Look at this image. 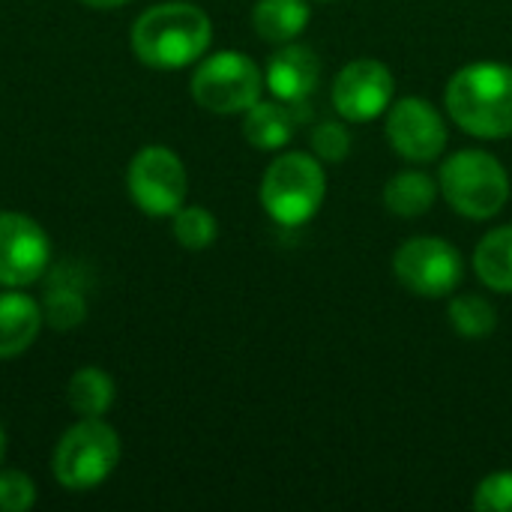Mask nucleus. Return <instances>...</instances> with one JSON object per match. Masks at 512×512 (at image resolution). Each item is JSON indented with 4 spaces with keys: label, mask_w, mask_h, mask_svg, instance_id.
I'll return each instance as SVG.
<instances>
[{
    "label": "nucleus",
    "mask_w": 512,
    "mask_h": 512,
    "mask_svg": "<svg viewBox=\"0 0 512 512\" xmlns=\"http://www.w3.org/2000/svg\"><path fill=\"white\" fill-rule=\"evenodd\" d=\"M213 39V24L195 3L150 6L132 24V51L153 69H183L195 63Z\"/></svg>",
    "instance_id": "obj_1"
},
{
    "label": "nucleus",
    "mask_w": 512,
    "mask_h": 512,
    "mask_svg": "<svg viewBox=\"0 0 512 512\" xmlns=\"http://www.w3.org/2000/svg\"><path fill=\"white\" fill-rule=\"evenodd\" d=\"M444 99L468 135L489 141L512 135V66L471 63L450 78Z\"/></svg>",
    "instance_id": "obj_2"
},
{
    "label": "nucleus",
    "mask_w": 512,
    "mask_h": 512,
    "mask_svg": "<svg viewBox=\"0 0 512 512\" xmlns=\"http://www.w3.org/2000/svg\"><path fill=\"white\" fill-rule=\"evenodd\" d=\"M327 177L312 153H282L261 180V204L267 216L285 228L306 225L324 204Z\"/></svg>",
    "instance_id": "obj_3"
},
{
    "label": "nucleus",
    "mask_w": 512,
    "mask_h": 512,
    "mask_svg": "<svg viewBox=\"0 0 512 512\" xmlns=\"http://www.w3.org/2000/svg\"><path fill=\"white\" fill-rule=\"evenodd\" d=\"M438 177L447 204L468 219H492L510 198V174L486 150H459L447 156Z\"/></svg>",
    "instance_id": "obj_4"
},
{
    "label": "nucleus",
    "mask_w": 512,
    "mask_h": 512,
    "mask_svg": "<svg viewBox=\"0 0 512 512\" xmlns=\"http://www.w3.org/2000/svg\"><path fill=\"white\" fill-rule=\"evenodd\" d=\"M120 462V438L99 417H84L63 432L54 450V477L69 492L96 489Z\"/></svg>",
    "instance_id": "obj_5"
},
{
    "label": "nucleus",
    "mask_w": 512,
    "mask_h": 512,
    "mask_svg": "<svg viewBox=\"0 0 512 512\" xmlns=\"http://www.w3.org/2000/svg\"><path fill=\"white\" fill-rule=\"evenodd\" d=\"M264 90V75L243 51H219L207 57L192 75V96L213 114L249 111Z\"/></svg>",
    "instance_id": "obj_6"
},
{
    "label": "nucleus",
    "mask_w": 512,
    "mask_h": 512,
    "mask_svg": "<svg viewBox=\"0 0 512 512\" xmlns=\"http://www.w3.org/2000/svg\"><path fill=\"white\" fill-rule=\"evenodd\" d=\"M393 273L411 294L438 300L450 297L462 285L465 261L450 240L411 237L393 255Z\"/></svg>",
    "instance_id": "obj_7"
},
{
    "label": "nucleus",
    "mask_w": 512,
    "mask_h": 512,
    "mask_svg": "<svg viewBox=\"0 0 512 512\" xmlns=\"http://www.w3.org/2000/svg\"><path fill=\"white\" fill-rule=\"evenodd\" d=\"M189 192L186 168L168 147H144L129 165V195L147 216H174Z\"/></svg>",
    "instance_id": "obj_8"
},
{
    "label": "nucleus",
    "mask_w": 512,
    "mask_h": 512,
    "mask_svg": "<svg viewBox=\"0 0 512 512\" xmlns=\"http://www.w3.org/2000/svg\"><path fill=\"white\" fill-rule=\"evenodd\" d=\"M393 90H396L393 72L375 57H360L336 75L333 105L345 120L366 123L390 108Z\"/></svg>",
    "instance_id": "obj_9"
},
{
    "label": "nucleus",
    "mask_w": 512,
    "mask_h": 512,
    "mask_svg": "<svg viewBox=\"0 0 512 512\" xmlns=\"http://www.w3.org/2000/svg\"><path fill=\"white\" fill-rule=\"evenodd\" d=\"M51 261L48 234L21 213H0V285H33Z\"/></svg>",
    "instance_id": "obj_10"
},
{
    "label": "nucleus",
    "mask_w": 512,
    "mask_h": 512,
    "mask_svg": "<svg viewBox=\"0 0 512 512\" xmlns=\"http://www.w3.org/2000/svg\"><path fill=\"white\" fill-rule=\"evenodd\" d=\"M387 138L408 162H432L447 147V126L429 99L405 96L390 108Z\"/></svg>",
    "instance_id": "obj_11"
},
{
    "label": "nucleus",
    "mask_w": 512,
    "mask_h": 512,
    "mask_svg": "<svg viewBox=\"0 0 512 512\" xmlns=\"http://www.w3.org/2000/svg\"><path fill=\"white\" fill-rule=\"evenodd\" d=\"M321 81V60L309 45L285 42L267 63L264 87L285 105H306Z\"/></svg>",
    "instance_id": "obj_12"
},
{
    "label": "nucleus",
    "mask_w": 512,
    "mask_h": 512,
    "mask_svg": "<svg viewBox=\"0 0 512 512\" xmlns=\"http://www.w3.org/2000/svg\"><path fill=\"white\" fill-rule=\"evenodd\" d=\"M42 330V309L33 297L6 291L0 294V360L24 354Z\"/></svg>",
    "instance_id": "obj_13"
},
{
    "label": "nucleus",
    "mask_w": 512,
    "mask_h": 512,
    "mask_svg": "<svg viewBox=\"0 0 512 512\" xmlns=\"http://www.w3.org/2000/svg\"><path fill=\"white\" fill-rule=\"evenodd\" d=\"M243 135L258 150H282L300 123L297 111L285 102H255L249 111H243Z\"/></svg>",
    "instance_id": "obj_14"
},
{
    "label": "nucleus",
    "mask_w": 512,
    "mask_h": 512,
    "mask_svg": "<svg viewBox=\"0 0 512 512\" xmlns=\"http://www.w3.org/2000/svg\"><path fill=\"white\" fill-rule=\"evenodd\" d=\"M252 24L264 42H273V45L294 42L309 24V3L306 0H258L252 9Z\"/></svg>",
    "instance_id": "obj_15"
},
{
    "label": "nucleus",
    "mask_w": 512,
    "mask_h": 512,
    "mask_svg": "<svg viewBox=\"0 0 512 512\" xmlns=\"http://www.w3.org/2000/svg\"><path fill=\"white\" fill-rule=\"evenodd\" d=\"M438 198V183L426 171H399L384 186V204L402 219H414L432 210Z\"/></svg>",
    "instance_id": "obj_16"
},
{
    "label": "nucleus",
    "mask_w": 512,
    "mask_h": 512,
    "mask_svg": "<svg viewBox=\"0 0 512 512\" xmlns=\"http://www.w3.org/2000/svg\"><path fill=\"white\" fill-rule=\"evenodd\" d=\"M474 270L492 291L512 294V225L489 231L474 252Z\"/></svg>",
    "instance_id": "obj_17"
},
{
    "label": "nucleus",
    "mask_w": 512,
    "mask_h": 512,
    "mask_svg": "<svg viewBox=\"0 0 512 512\" xmlns=\"http://www.w3.org/2000/svg\"><path fill=\"white\" fill-rule=\"evenodd\" d=\"M66 402L78 417H105L114 405V381L102 369H78L69 378Z\"/></svg>",
    "instance_id": "obj_18"
},
{
    "label": "nucleus",
    "mask_w": 512,
    "mask_h": 512,
    "mask_svg": "<svg viewBox=\"0 0 512 512\" xmlns=\"http://www.w3.org/2000/svg\"><path fill=\"white\" fill-rule=\"evenodd\" d=\"M450 324L465 339H483L498 327V312L480 294H459L450 300Z\"/></svg>",
    "instance_id": "obj_19"
},
{
    "label": "nucleus",
    "mask_w": 512,
    "mask_h": 512,
    "mask_svg": "<svg viewBox=\"0 0 512 512\" xmlns=\"http://www.w3.org/2000/svg\"><path fill=\"white\" fill-rule=\"evenodd\" d=\"M219 234L216 216L204 207H180L174 213V237L183 249L189 252H201L207 246H213Z\"/></svg>",
    "instance_id": "obj_20"
},
{
    "label": "nucleus",
    "mask_w": 512,
    "mask_h": 512,
    "mask_svg": "<svg viewBox=\"0 0 512 512\" xmlns=\"http://www.w3.org/2000/svg\"><path fill=\"white\" fill-rule=\"evenodd\" d=\"M312 153L321 159V162H342L351 150V132L342 126V123H318L312 129Z\"/></svg>",
    "instance_id": "obj_21"
},
{
    "label": "nucleus",
    "mask_w": 512,
    "mask_h": 512,
    "mask_svg": "<svg viewBox=\"0 0 512 512\" xmlns=\"http://www.w3.org/2000/svg\"><path fill=\"white\" fill-rule=\"evenodd\" d=\"M474 507L480 512H512V471H498L480 480Z\"/></svg>",
    "instance_id": "obj_22"
},
{
    "label": "nucleus",
    "mask_w": 512,
    "mask_h": 512,
    "mask_svg": "<svg viewBox=\"0 0 512 512\" xmlns=\"http://www.w3.org/2000/svg\"><path fill=\"white\" fill-rule=\"evenodd\" d=\"M36 504V486L21 471H0V512H27Z\"/></svg>",
    "instance_id": "obj_23"
},
{
    "label": "nucleus",
    "mask_w": 512,
    "mask_h": 512,
    "mask_svg": "<svg viewBox=\"0 0 512 512\" xmlns=\"http://www.w3.org/2000/svg\"><path fill=\"white\" fill-rule=\"evenodd\" d=\"M45 318L57 330L75 327L84 321V300L75 291H51L45 303Z\"/></svg>",
    "instance_id": "obj_24"
},
{
    "label": "nucleus",
    "mask_w": 512,
    "mask_h": 512,
    "mask_svg": "<svg viewBox=\"0 0 512 512\" xmlns=\"http://www.w3.org/2000/svg\"><path fill=\"white\" fill-rule=\"evenodd\" d=\"M81 3H87V6H93V9H114V6H120V3H126V0H81Z\"/></svg>",
    "instance_id": "obj_25"
},
{
    "label": "nucleus",
    "mask_w": 512,
    "mask_h": 512,
    "mask_svg": "<svg viewBox=\"0 0 512 512\" xmlns=\"http://www.w3.org/2000/svg\"><path fill=\"white\" fill-rule=\"evenodd\" d=\"M3 447H6V441H3V429H0V462H3Z\"/></svg>",
    "instance_id": "obj_26"
}]
</instances>
